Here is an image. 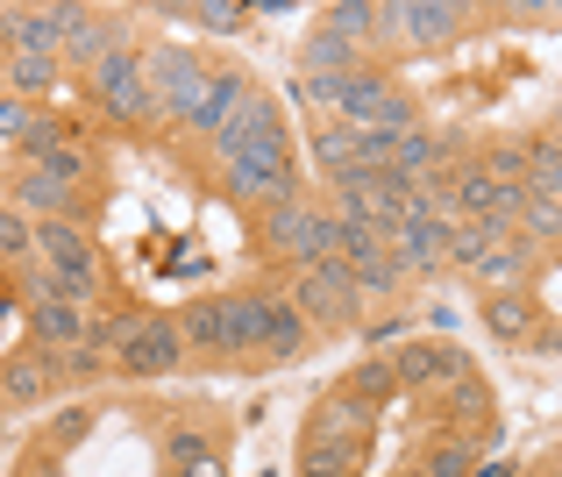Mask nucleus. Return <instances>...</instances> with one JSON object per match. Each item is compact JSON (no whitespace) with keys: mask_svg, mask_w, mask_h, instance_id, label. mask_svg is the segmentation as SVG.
<instances>
[{"mask_svg":"<svg viewBox=\"0 0 562 477\" xmlns=\"http://www.w3.org/2000/svg\"><path fill=\"white\" fill-rule=\"evenodd\" d=\"M257 249L271 264H292V271H306V264H335V214L321 200H278L257 214Z\"/></svg>","mask_w":562,"mask_h":477,"instance_id":"nucleus-1","label":"nucleus"},{"mask_svg":"<svg viewBox=\"0 0 562 477\" xmlns=\"http://www.w3.org/2000/svg\"><path fill=\"white\" fill-rule=\"evenodd\" d=\"M285 307L314 328V335H335V328H363V321H371V314H363L357 278H349V264H306V271H292Z\"/></svg>","mask_w":562,"mask_h":477,"instance_id":"nucleus-2","label":"nucleus"},{"mask_svg":"<svg viewBox=\"0 0 562 477\" xmlns=\"http://www.w3.org/2000/svg\"><path fill=\"white\" fill-rule=\"evenodd\" d=\"M36 264L57 278V292H65L71 307H100V300H108L100 249H93V235L71 229V221H36Z\"/></svg>","mask_w":562,"mask_h":477,"instance_id":"nucleus-3","label":"nucleus"},{"mask_svg":"<svg viewBox=\"0 0 562 477\" xmlns=\"http://www.w3.org/2000/svg\"><path fill=\"white\" fill-rule=\"evenodd\" d=\"M206 151H214L221 164H235V157H263V164H285L292 157V136H285V108H278L271 93H249L243 108L228 114V122L206 136Z\"/></svg>","mask_w":562,"mask_h":477,"instance_id":"nucleus-4","label":"nucleus"},{"mask_svg":"<svg viewBox=\"0 0 562 477\" xmlns=\"http://www.w3.org/2000/svg\"><path fill=\"white\" fill-rule=\"evenodd\" d=\"M79 79H86V100H93V108L108 114L114 129H128V136H150V129H157V108H150V86H143L136 51L100 57V65L79 71Z\"/></svg>","mask_w":562,"mask_h":477,"instance_id":"nucleus-5","label":"nucleus"},{"mask_svg":"<svg viewBox=\"0 0 562 477\" xmlns=\"http://www.w3.org/2000/svg\"><path fill=\"white\" fill-rule=\"evenodd\" d=\"M136 65H143V86H150L157 129H179V122H186V108L200 100L206 57H200V51H179V43H143Z\"/></svg>","mask_w":562,"mask_h":477,"instance_id":"nucleus-6","label":"nucleus"},{"mask_svg":"<svg viewBox=\"0 0 562 477\" xmlns=\"http://www.w3.org/2000/svg\"><path fill=\"white\" fill-rule=\"evenodd\" d=\"M463 29H470V8H456V0H384V8H378V43L449 51Z\"/></svg>","mask_w":562,"mask_h":477,"instance_id":"nucleus-7","label":"nucleus"},{"mask_svg":"<svg viewBox=\"0 0 562 477\" xmlns=\"http://www.w3.org/2000/svg\"><path fill=\"white\" fill-rule=\"evenodd\" d=\"M214 192L221 200H243V207H278V200H300V164H263V157H235V164H221V178H214Z\"/></svg>","mask_w":562,"mask_h":477,"instance_id":"nucleus-8","label":"nucleus"},{"mask_svg":"<svg viewBox=\"0 0 562 477\" xmlns=\"http://www.w3.org/2000/svg\"><path fill=\"white\" fill-rule=\"evenodd\" d=\"M171 370H186V342L171 314H143V328L114 350V378H171Z\"/></svg>","mask_w":562,"mask_h":477,"instance_id":"nucleus-9","label":"nucleus"},{"mask_svg":"<svg viewBox=\"0 0 562 477\" xmlns=\"http://www.w3.org/2000/svg\"><path fill=\"white\" fill-rule=\"evenodd\" d=\"M128 51V8H71L65 29V71H93L100 57Z\"/></svg>","mask_w":562,"mask_h":477,"instance_id":"nucleus-10","label":"nucleus"},{"mask_svg":"<svg viewBox=\"0 0 562 477\" xmlns=\"http://www.w3.org/2000/svg\"><path fill=\"white\" fill-rule=\"evenodd\" d=\"M541 271H555V257H541V249L527 243L520 229H513V235H498V243L484 249L477 264H470V278H477L484 292H527Z\"/></svg>","mask_w":562,"mask_h":477,"instance_id":"nucleus-11","label":"nucleus"},{"mask_svg":"<svg viewBox=\"0 0 562 477\" xmlns=\"http://www.w3.org/2000/svg\"><path fill=\"white\" fill-rule=\"evenodd\" d=\"M79 0H57V8H8L0 29V57H65V29Z\"/></svg>","mask_w":562,"mask_h":477,"instance_id":"nucleus-12","label":"nucleus"},{"mask_svg":"<svg viewBox=\"0 0 562 477\" xmlns=\"http://www.w3.org/2000/svg\"><path fill=\"white\" fill-rule=\"evenodd\" d=\"M470 356L456 350V342H398L392 350V378H398V392H427V385H441L449 392L456 378H470Z\"/></svg>","mask_w":562,"mask_h":477,"instance_id":"nucleus-13","label":"nucleus"},{"mask_svg":"<svg viewBox=\"0 0 562 477\" xmlns=\"http://www.w3.org/2000/svg\"><path fill=\"white\" fill-rule=\"evenodd\" d=\"M8 192H14V207H22L29 221H71V229H86V214H93V200H86L79 186H65V178L36 171V164H22Z\"/></svg>","mask_w":562,"mask_h":477,"instance_id":"nucleus-14","label":"nucleus"},{"mask_svg":"<svg viewBox=\"0 0 562 477\" xmlns=\"http://www.w3.org/2000/svg\"><path fill=\"white\" fill-rule=\"evenodd\" d=\"M257 93V79H249L243 65H206V79H200V100L186 108V122H179V136H214L221 122H228L243 100Z\"/></svg>","mask_w":562,"mask_h":477,"instance_id":"nucleus-15","label":"nucleus"},{"mask_svg":"<svg viewBox=\"0 0 562 477\" xmlns=\"http://www.w3.org/2000/svg\"><path fill=\"white\" fill-rule=\"evenodd\" d=\"M278 292H221V356H257Z\"/></svg>","mask_w":562,"mask_h":477,"instance_id":"nucleus-16","label":"nucleus"},{"mask_svg":"<svg viewBox=\"0 0 562 477\" xmlns=\"http://www.w3.org/2000/svg\"><path fill=\"white\" fill-rule=\"evenodd\" d=\"M484 328H492L506 350H527V342L549 328V300H535V292H484Z\"/></svg>","mask_w":562,"mask_h":477,"instance_id":"nucleus-17","label":"nucleus"},{"mask_svg":"<svg viewBox=\"0 0 562 477\" xmlns=\"http://www.w3.org/2000/svg\"><path fill=\"white\" fill-rule=\"evenodd\" d=\"M384 257L406 278L441 271V221H384Z\"/></svg>","mask_w":562,"mask_h":477,"instance_id":"nucleus-18","label":"nucleus"},{"mask_svg":"<svg viewBox=\"0 0 562 477\" xmlns=\"http://www.w3.org/2000/svg\"><path fill=\"white\" fill-rule=\"evenodd\" d=\"M371 421H378V413L335 385V392L321 399L314 413H306V435H300V442H371Z\"/></svg>","mask_w":562,"mask_h":477,"instance_id":"nucleus-19","label":"nucleus"},{"mask_svg":"<svg viewBox=\"0 0 562 477\" xmlns=\"http://www.w3.org/2000/svg\"><path fill=\"white\" fill-rule=\"evenodd\" d=\"M0 392H8V413L14 407H43V399L57 392V378H50V350H36V342H29V350H14L8 364H0Z\"/></svg>","mask_w":562,"mask_h":477,"instance_id":"nucleus-20","label":"nucleus"},{"mask_svg":"<svg viewBox=\"0 0 562 477\" xmlns=\"http://www.w3.org/2000/svg\"><path fill=\"white\" fill-rule=\"evenodd\" d=\"M86 328H93V314L71 300H29V342L36 350H71V342H86Z\"/></svg>","mask_w":562,"mask_h":477,"instance_id":"nucleus-21","label":"nucleus"},{"mask_svg":"<svg viewBox=\"0 0 562 477\" xmlns=\"http://www.w3.org/2000/svg\"><path fill=\"white\" fill-rule=\"evenodd\" d=\"M57 86H65V57H0V93L29 100V108H43Z\"/></svg>","mask_w":562,"mask_h":477,"instance_id":"nucleus-22","label":"nucleus"},{"mask_svg":"<svg viewBox=\"0 0 562 477\" xmlns=\"http://www.w3.org/2000/svg\"><path fill=\"white\" fill-rule=\"evenodd\" d=\"M484 442L492 435H477V428H449V435H435L427 442V477H477V456H484Z\"/></svg>","mask_w":562,"mask_h":477,"instance_id":"nucleus-23","label":"nucleus"},{"mask_svg":"<svg viewBox=\"0 0 562 477\" xmlns=\"http://www.w3.org/2000/svg\"><path fill=\"white\" fill-rule=\"evenodd\" d=\"M306 350H314V328H306L285 300H278V307H271V321H263L257 356H263V364H292V356H306Z\"/></svg>","mask_w":562,"mask_h":477,"instance_id":"nucleus-24","label":"nucleus"},{"mask_svg":"<svg viewBox=\"0 0 562 477\" xmlns=\"http://www.w3.org/2000/svg\"><path fill=\"white\" fill-rule=\"evenodd\" d=\"M171 328H179L186 356L192 350H200V356H221V292H214V300H186L179 314H171Z\"/></svg>","mask_w":562,"mask_h":477,"instance_id":"nucleus-25","label":"nucleus"},{"mask_svg":"<svg viewBox=\"0 0 562 477\" xmlns=\"http://www.w3.org/2000/svg\"><path fill=\"white\" fill-rule=\"evenodd\" d=\"M306 157H314L328 178L357 171V129H349V122H314V136H306Z\"/></svg>","mask_w":562,"mask_h":477,"instance_id":"nucleus-26","label":"nucleus"},{"mask_svg":"<svg viewBox=\"0 0 562 477\" xmlns=\"http://www.w3.org/2000/svg\"><path fill=\"white\" fill-rule=\"evenodd\" d=\"M363 442H300V477H357Z\"/></svg>","mask_w":562,"mask_h":477,"instance_id":"nucleus-27","label":"nucleus"},{"mask_svg":"<svg viewBox=\"0 0 562 477\" xmlns=\"http://www.w3.org/2000/svg\"><path fill=\"white\" fill-rule=\"evenodd\" d=\"M50 378L57 385H100V378H114V356H100L93 342H71V350H50Z\"/></svg>","mask_w":562,"mask_h":477,"instance_id":"nucleus-28","label":"nucleus"},{"mask_svg":"<svg viewBox=\"0 0 562 477\" xmlns=\"http://www.w3.org/2000/svg\"><path fill=\"white\" fill-rule=\"evenodd\" d=\"M498 235L484 229V221H449V229H441V264H456V271H470V264L484 257V249H492Z\"/></svg>","mask_w":562,"mask_h":477,"instance_id":"nucleus-29","label":"nucleus"},{"mask_svg":"<svg viewBox=\"0 0 562 477\" xmlns=\"http://www.w3.org/2000/svg\"><path fill=\"white\" fill-rule=\"evenodd\" d=\"M328 36L371 51V43H378V0H342V8H328Z\"/></svg>","mask_w":562,"mask_h":477,"instance_id":"nucleus-30","label":"nucleus"},{"mask_svg":"<svg viewBox=\"0 0 562 477\" xmlns=\"http://www.w3.org/2000/svg\"><path fill=\"white\" fill-rule=\"evenodd\" d=\"M342 392H349V399H363V407L378 413L384 399L398 392V378H392V356H363V364L349 370V385H342Z\"/></svg>","mask_w":562,"mask_h":477,"instance_id":"nucleus-31","label":"nucleus"},{"mask_svg":"<svg viewBox=\"0 0 562 477\" xmlns=\"http://www.w3.org/2000/svg\"><path fill=\"white\" fill-rule=\"evenodd\" d=\"M349 278H357L363 307H371V300H392V292H406V271H398L384 249H378V257H357V264H349Z\"/></svg>","mask_w":562,"mask_h":477,"instance_id":"nucleus-32","label":"nucleus"},{"mask_svg":"<svg viewBox=\"0 0 562 477\" xmlns=\"http://www.w3.org/2000/svg\"><path fill=\"white\" fill-rule=\"evenodd\" d=\"M477 164L498 178V186H527V136H498L492 151H477Z\"/></svg>","mask_w":562,"mask_h":477,"instance_id":"nucleus-33","label":"nucleus"},{"mask_svg":"<svg viewBox=\"0 0 562 477\" xmlns=\"http://www.w3.org/2000/svg\"><path fill=\"white\" fill-rule=\"evenodd\" d=\"M0 257H8V264H29V257H36V221L14 214V207H0Z\"/></svg>","mask_w":562,"mask_h":477,"instance_id":"nucleus-34","label":"nucleus"},{"mask_svg":"<svg viewBox=\"0 0 562 477\" xmlns=\"http://www.w3.org/2000/svg\"><path fill=\"white\" fill-rule=\"evenodd\" d=\"M86 428H93V407H65V413H50V428H43V450H79L86 442Z\"/></svg>","mask_w":562,"mask_h":477,"instance_id":"nucleus-35","label":"nucleus"},{"mask_svg":"<svg viewBox=\"0 0 562 477\" xmlns=\"http://www.w3.org/2000/svg\"><path fill=\"white\" fill-rule=\"evenodd\" d=\"M171 464H179V477H228V470H221V456L206 450L200 435H171Z\"/></svg>","mask_w":562,"mask_h":477,"instance_id":"nucleus-36","label":"nucleus"},{"mask_svg":"<svg viewBox=\"0 0 562 477\" xmlns=\"http://www.w3.org/2000/svg\"><path fill=\"white\" fill-rule=\"evenodd\" d=\"M43 122H50V114H43V108H29V100L0 93V136H8V143H29V136H36Z\"/></svg>","mask_w":562,"mask_h":477,"instance_id":"nucleus-37","label":"nucleus"},{"mask_svg":"<svg viewBox=\"0 0 562 477\" xmlns=\"http://www.w3.org/2000/svg\"><path fill=\"white\" fill-rule=\"evenodd\" d=\"M14 477H65V456H57V450H43V442H36V450L22 456V470H14Z\"/></svg>","mask_w":562,"mask_h":477,"instance_id":"nucleus-38","label":"nucleus"},{"mask_svg":"<svg viewBox=\"0 0 562 477\" xmlns=\"http://www.w3.org/2000/svg\"><path fill=\"white\" fill-rule=\"evenodd\" d=\"M513 477H555V464H549V456H541V464H535V470H513Z\"/></svg>","mask_w":562,"mask_h":477,"instance_id":"nucleus-39","label":"nucleus"},{"mask_svg":"<svg viewBox=\"0 0 562 477\" xmlns=\"http://www.w3.org/2000/svg\"><path fill=\"white\" fill-rule=\"evenodd\" d=\"M392 477H427V470H420V464H398V470H392Z\"/></svg>","mask_w":562,"mask_h":477,"instance_id":"nucleus-40","label":"nucleus"},{"mask_svg":"<svg viewBox=\"0 0 562 477\" xmlns=\"http://www.w3.org/2000/svg\"><path fill=\"white\" fill-rule=\"evenodd\" d=\"M0 421H8V392H0Z\"/></svg>","mask_w":562,"mask_h":477,"instance_id":"nucleus-41","label":"nucleus"},{"mask_svg":"<svg viewBox=\"0 0 562 477\" xmlns=\"http://www.w3.org/2000/svg\"><path fill=\"white\" fill-rule=\"evenodd\" d=\"M0 29H8V8H0Z\"/></svg>","mask_w":562,"mask_h":477,"instance_id":"nucleus-42","label":"nucleus"}]
</instances>
